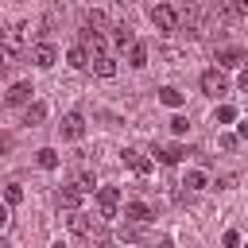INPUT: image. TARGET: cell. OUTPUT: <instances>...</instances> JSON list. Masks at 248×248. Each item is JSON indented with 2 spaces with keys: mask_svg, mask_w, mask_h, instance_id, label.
Wrapping results in <instances>:
<instances>
[{
  "mask_svg": "<svg viewBox=\"0 0 248 248\" xmlns=\"http://www.w3.org/2000/svg\"><path fill=\"white\" fill-rule=\"evenodd\" d=\"M54 248H62V244H54Z\"/></svg>",
  "mask_w": 248,
  "mask_h": 248,
  "instance_id": "cell-34",
  "label": "cell"
},
{
  "mask_svg": "<svg viewBox=\"0 0 248 248\" xmlns=\"http://www.w3.org/2000/svg\"><path fill=\"white\" fill-rule=\"evenodd\" d=\"M221 244H225V248H236V244H240V232H236V229H229V232L221 236Z\"/></svg>",
  "mask_w": 248,
  "mask_h": 248,
  "instance_id": "cell-28",
  "label": "cell"
},
{
  "mask_svg": "<svg viewBox=\"0 0 248 248\" xmlns=\"http://www.w3.org/2000/svg\"><path fill=\"white\" fill-rule=\"evenodd\" d=\"M116 209H120V190L116 186H101L97 190V213H101V221L116 217Z\"/></svg>",
  "mask_w": 248,
  "mask_h": 248,
  "instance_id": "cell-3",
  "label": "cell"
},
{
  "mask_svg": "<svg viewBox=\"0 0 248 248\" xmlns=\"http://www.w3.org/2000/svg\"><path fill=\"white\" fill-rule=\"evenodd\" d=\"M182 186H186V194H198V190H205V174L202 170H186Z\"/></svg>",
  "mask_w": 248,
  "mask_h": 248,
  "instance_id": "cell-21",
  "label": "cell"
},
{
  "mask_svg": "<svg viewBox=\"0 0 248 248\" xmlns=\"http://www.w3.org/2000/svg\"><path fill=\"white\" fill-rule=\"evenodd\" d=\"M186 128H190V120H186V116H170V132H174V136H182Z\"/></svg>",
  "mask_w": 248,
  "mask_h": 248,
  "instance_id": "cell-27",
  "label": "cell"
},
{
  "mask_svg": "<svg viewBox=\"0 0 248 248\" xmlns=\"http://www.w3.org/2000/svg\"><path fill=\"white\" fill-rule=\"evenodd\" d=\"M43 120H46V105H39V101H35V105H27L23 124H31V128H35V124H43Z\"/></svg>",
  "mask_w": 248,
  "mask_h": 248,
  "instance_id": "cell-20",
  "label": "cell"
},
{
  "mask_svg": "<svg viewBox=\"0 0 248 248\" xmlns=\"http://www.w3.org/2000/svg\"><path fill=\"white\" fill-rule=\"evenodd\" d=\"M27 58H31V66H39V70H50V66L58 62V50H54L50 43H31V46H27Z\"/></svg>",
  "mask_w": 248,
  "mask_h": 248,
  "instance_id": "cell-4",
  "label": "cell"
},
{
  "mask_svg": "<svg viewBox=\"0 0 248 248\" xmlns=\"http://www.w3.org/2000/svg\"><path fill=\"white\" fill-rule=\"evenodd\" d=\"M8 221H12V213H8V205H0V229H4Z\"/></svg>",
  "mask_w": 248,
  "mask_h": 248,
  "instance_id": "cell-30",
  "label": "cell"
},
{
  "mask_svg": "<svg viewBox=\"0 0 248 248\" xmlns=\"http://www.w3.org/2000/svg\"><path fill=\"white\" fill-rule=\"evenodd\" d=\"M159 101H163L167 108H182V105H186V93L174 89V85H163V89H159Z\"/></svg>",
  "mask_w": 248,
  "mask_h": 248,
  "instance_id": "cell-14",
  "label": "cell"
},
{
  "mask_svg": "<svg viewBox=\"0 0 248 248\" xmlns=\"http://www.w3.org/2000/svg\"><path fill=\"white\" fill-rule=\"evenodd\" d=\"M66 62H70L74 70H89V58L81 54V46H70V54H66Z\"/></svg>",
  "mask_w": 248,
  "mask_h": 248,
  "instance_id": "cell-23",
  "label": "cell"
},
{
  "mask_svg": "<svg viewBox=\"0 0 248 248\" xmlns=\"http://www.w3.org/2000/svg\"><path fill=\"white\" fill-rule=\"evenodd\" d=\"M147 16H151V23H155L159 31H178V8H174V4H155Z\"/></svg>",
  "mask_w": 248,
  "mask_h": 248,
  "instance_id": "cell-2",
  "label": "cell"
},
{
  "mask_svg": "<svg viewBox=\"0 0 248 248\" xmlns=\"http://www.w3.org/2000/svg\"><path fill=\"white\" fill-rule=\"evenodd\" d=\"M159 248H174V244H170V240H167V236H163V240H159Z\"/></svg>",
  "mask_w": 248,
  "mask_h": 248,
  "instance_id": "cell-32",
  "label": "cell"
},
{
  "mask_svg": "<svg viewBox=\"0 0 248 248\" xmlns=\"http://www.w3.org/2000/svg\"><path fill=\"white\" fill-rule=\"evenodd\" d=\"M4 202H8V205H19V202H23V186H19V182H8V186H4Z\"/></svg>",
  "mask_w": 248,
  "mask_h": 248,
  "instance_id": "cell-24",
  "label": "cell"
},
{
  "mask_svg": "<svg viewBox=\"0 0 248 248\" xmlns=\"http://www.w3.org/2000/svg\"><path fill=\"white\" fill-rule=\"evenodd\" d=\"M108 240H112V236H108V229H101V225H97V229H93V236H89V244H97V248H105Z\"/></svg>",
  "mask_w": 248,
  "mask_h": 248,
  "instance_id": "cell-26",
  "label": "cell"
},
{
  "mask_svg": "<svg viewBox=\"0 0 248 248\" xmlns=\"http://www.w3.org/2000/svg\"><path fill=\"white\" fill-rule=\"evenodd\" d=\"M232 120H236V108L232 105H221L217 108V124H232Z\"/></svg>",
  "mask_w": 248,
  "mask_h": 248,
  "instance_id": "cell-25",
  "label": "cell"
},
{
  "mask_svg": "<svg viewBox=\"0 0 248 248\" xmlns=\"http://www.w3.org/2000/svg\"><path fill=\"white\" fill-rule=\"evenodd\" d=\"M244 62H248V50H244V46H221L213 70H221V74H225V70H244Z\"/></svg>",
  "mask_w": 248,
  "mask_h": 248,
  "instance_id": "cell-1",
  "label": "cell"
},
{
  "mask_svg": "<svg viewBox=\"0 0 248 248\" xmlns=\"http://www.w3.org/2000/svg\"><path fill=\"white\" fill-rule=\"evenodd\" d=\"M128 66H136V70L147 66V46H143V43H132V46H128Z\"/></svg>",
  "mask_w": 248,
  "mask_h": 248,
  "instance_id": "cell-17",
  "label": "cell"
},
{
  "mask_svg": "<svg viewBox=\"0 0 248 248\" xmlns=\"http://www.w3.org/2000/svg\"><path fill=\"white\" fill-rule=\"evenodd\" d=\"M236 143H240L236 136H221V151H236Z\"/></svg>",
  "mask_w": 248,
  "mask_h": 248,
  "instance_id": "cell-29",
  "label": "cell"
},
{
  "mask_svg": "<svg viewBox=\"0 0 248 248\" xmlns=\"http://www.w3.org/2000/svg\"><path fill=\"white\" fill-rule=\"evenodd\" d=\"M124 221H128L132 229H136V225H147V221H151V209H147L143 202H128V205H124Z\"/></svg>",
  "mask_w": 248,
  "mask_h": 248,
  "instance_id": "cell-9",
  "label": "cell"
},
{
  "mask_svg": "<svg viewBox=\"0 0 248 248\" xmlns=\"http://www.w3.org/2000/svg\"><path fill=\"white\" fill-rule=\"evenodd\" d=\"M182 155H186V147H182V143H163V147H155V159H159V163H167V167L182 163Z\"/></svg>",
  "mask_w": 248,
  "mask_h": 248,
  "instance_id": "cell-11",
  "label": "cell"
},
{
  "mask_svg": "<svg viewBox=\"0 0 248 248\" xmlns=\"http://www.w3.org/2000/svg\"><path fill=\"white\" fill-rule=\"evenodd\" d=\"M112 39H116V46H132V43H136V35H132V27H128V23L112 27Z\"/></svg>",
  "mask_w": 248,
  "mask_h": 248,
  "instance_id": "cell-22",
  "label": "cell"
},
{
  "mask_svg": "<svg viewBox=\"0 0 248 248\" xmlns=\"http://www.w3.org/2000/svg\"><path fill=\"white\" fill-rule=\"evenodd\" d=\"M78 194H93V186H97V178H93V170L89 167H81V170H74V182H70Z\"/></svg>",
  "mask_w": 248,
  "mask_h": 248,
  "instance_id": "cell-13",
  "label": "cell"
},
{
  "mask_svg": "<svg viewBox=\"0 0 248 248\" xmlns=\"http://www.w3.org/2000/svg\"><path fill=\"white\" fill-rule=\"evenodd\" d=\"M58 132H62V140H81L85 136V116L81 112H66L62 124H58Z\"/></svg>",
  "mask_w": 248,
  "mask_h": 248,
  "instance_id": "cell-7",
  "label": "cell"
},
{
  "mask_svg": "<svg viewBox=\"0 0 248 248\" xmlns=\"http://www.w3.org/2000/svg\"><path fill=\"white\" fill-rule=\"evenodd\" d=\"M81 54L93 62V58H105V35H97V31H81Z\"/></svg>",
  "mask_w": 248,
  "mask_h": 248,
  "instance_id": "cell-6",
  "label": "cell"
},
{
  "mask_svg": "<svg viewBox=\"0 0 248 248\" xmlns=\"http://www.w3.org/2000/svg\"><path fill=\"white\" fill-rule=\"evenodd\" d=\"M198 85H202V93H209V97H221V93H229V78H225L221 70H205V74L198 78Z\"/></svg>",
  "mask_w": 248,
  "mask_h": 248,
  "instance_id": "cell-5",
  "label": "cell"
},
{
  "mask_svg": "<svg viewBox=\"0 0 248 248\" xmlns=\"http://www.w3.org/2000/svg\"><path fill=\"white\" fill-rule=\"evenodd\" d=\"M97 225H101V217H89V213H81V209L70 217V229H74L78 236H85V240L93 236V229H97Z\"/></svg>",
  "mask_w": 248,
  "mask_h": 248,
  "instance_id": "cell-8",
  "label": "cell"
},
{
  "mask_svg": "<svg viewBox=\"0 0 248 248\" xmlns=\"http://www.w3.org/2000/svg\"><path fill=\"white\" fill-rule=\"evenodd\" d=\"M101 27H108V16L97 12V8H89V12H85V31H97V35H101Z\"/></svg>",
  "mask_w": 248,
  "mask_h": 248,
  "instance_id": "cell-16",
  "label": "cell"
},
{
  "mask_svg": "<svg viewBox=\"0 0 248 248\" xmlns=\"http://www.w3.org/2000/svg\"><path fill=\"white\" fill-rule=\"evenodd\" d=\"M120 159H124V167H132L136 174H147V170H151V163H147V159H143V151H136V147H124V151H120Z\"/></svg>",
  "mask_w": 248,
  "mask_h": 248,
  "instance_id": "cell-12",
  "label": "cell"
},
{
  "mask_svg": "<svg viewBox=\"0 0 248 248\" xmlns=\"http://www.w3.org/2000/svg\"><path fill=\"white\" fill-rule=\"evenodd\" d=\"M0 248H12V244H8V240H0Z\"/></svg>",
  "mask_w": 248,
  "mask_h": 248,
  "instance_id": "cell-33",
  "label": "cell"
},
{
  "mask_svg": "<svg viewBox=\"0 0 248 248\" xmlns=\"http://www.w3.org/2000/svg\"><path fill=\"white\" fill-rule=\"evenodd\" d=\"M8 70V58H4V46H0V74Z\"/></svg>",
  "mask_w": 248,
  "mask_h": 248,
  "instance_id": "cell-31",
  "label": "cell"
},
{
  "mask_svg": "<svg viewBox=\"0 0 248 248\" xmlns=\"http://www.w3.org/2000/svg\"><path fill=\"white\" fill-rule=\"evenodd\" d=\"M58 205H62V209H70V213H78V205H81V194H78L74 186H62V190H58Z\"/></svg>",
  "mask_w": 248,
  "mask_h": 248,
  "instance_id": "cell-15",
  "label": "cell"
},
{
  "mask_svg": "<svg viewBox=\"0 0 248 248\" xmlns=\"http://www.w3.org/2000/svg\"><path fill=\"white\" fill-rule=\"evenodd\" d=\"M89 66H93V74H97V78H112V74H116V62H112L108 54H105V58H93Z\"/></svg>",
  "mask_w": 248,
  "mask_h": 248,
  "instance_id": "cell-19",
  "label": "cell"
},
{
  "mask_svg": "<svg viewBox=\"0 0 248 248\" xmlns=\"http://www.w3.org/2000/svg\"><path fill=\"white\" fill-rule=\"evenodd\" d=\"M35 163H39L43 170H54V167H58V151H54V147H39V151H35Z\"/></svg>",
  "mask_w": 248,
  "mask_h": 248,
  "instance_id": "cell-18",
  "label": "cell"
},
{
  "mask_svg": "<svg viewBox=\"0 0 248 248\" xmlns=\"http://www.w3.org/2000/svg\"><path fill=\"white\" fill-rule=\"evenodd\" d=\"M31 93H35V89H31L27 81H16V85L4 93V105H31Z\"/></svg>",
  "mask_w": 248,
  "mask_h": 248,
  "instance_id": "cell-10",
  "label": "cell"
}]
</instances>
